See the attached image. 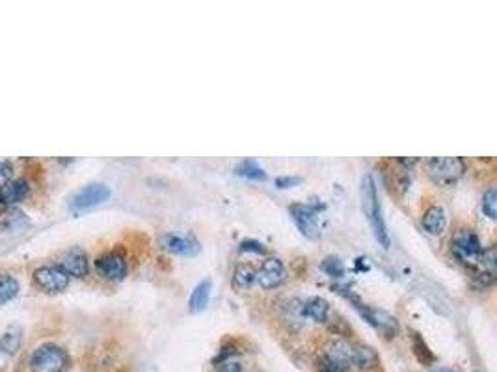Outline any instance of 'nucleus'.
I'll use <instances>...</instances> for the list:
<instances>
[{
	"label": "nucleus",
	"instance_id": "f257e3e1",
	"mask_svg": "<svg viewBox=\"0 0 497 372\" xmlns=\"http://www.w3.org/2000/svg\"><path fill=\"white\" fill-rule=\"evenodd\" d=\"M362 205H364V212L371 224L374 239L378 240V244H382V248L387 249L389 248V233H387L386 222H384L376 185H374V179L371 175H365L362 181Z\"/></svg>",
	"mask_w": 497,
	"mask_h": 372
},
{
	"label": "nucleus",
	"instance_id": "f03ea898",
	"mask_svg": "<svg viewBox=\"0 0 497 372\" xmlns=\"http://www.w3.org/2000/svg\"><path fill=\"white\" fill-rule=\"evenodd\" d=\"M483 242L478 239V234L471 229L456 231L453 239H451V252L466 267H477L478 261H481V255H483Z\"/></svg>",
	"mask_w": 497,
	"mask_h": 372
},
{
	"label": "nucleus",
	"instance_id": "7ed1b4c3",
	"mask_svg": "<svg viewBox=\"0 0 497 372\" xmlns=\"http://www.w3.org/2000/svg\"><path fill=\"white\" fill-rule=\"evenodd\" d=\"M468 166L466 160L460 157H447V158H431L426 162V173L431 177V181L438 186H451L464 175Z\"/></svg>",
	"mask_w": 497,
	"mask_h": 372
},
{
	"label": "nucleus",
	"instance_id": "20e7f679",
	"mask_svg": "<svg viewBox=\"0 0 497 372\" xmlns=\"http://www.w3.org/2000/svg\"><path fill=\"white\" fill-rule=\"evenodd\" d=\"M67 363H69V358H67L66 350L51 343L41 344L30 356L32 372H66Z\"/></svg>",
	"mask_w": 497,
	"mask_h": 372
},
{
	"label": "nucleus",
	"instance_id": "39448f33",
	"mask_svg": "<svg viewBox=\"0 0 497 372\" xmlns=\"http://www.w3.org/2000/svg\"><path fill=\"white\" fill-rule=\"evenodd\" d=\"M352 367V346L344 341H334L324 348L319 368L321 372H349Z\"/></svg>",
	"mask_w": 497,
	"mask_h": 372
},
{
	"label": "nucleus",
	"instance_id": "423d86ee",
	"mask_svg": "<svg viewBox=\"0 0 497 372\" xmlns=\"http://www.w3.org/2000/svg\"><path fill=\"white\" fill-rule=\"evenodd\" d=\"M111 196L112 192L108 186L103 185V182H91V185H86L84 188H81V190L71 197L69 207H71V210H86L91 209V207L105 203Z\"/></svg>",
	"mask_w": 497,
	"mask_h": 372
},
{
	"label": "nucleus",
	"instance_id": "0eeeda50",
	"mask_svg": "<svg viewBox=\"0 0 497 372\" xmlns=\"http://www.w3.org/2000/svg\"><path fill=\"white\" fill-rule=\"evenodd\" d=\"M289 215H291L292 222L297 224L300 233L307 239H317L321 234V225H319V210L311 205H291L289 207Z\"/></svg>",
	"mask_w": 497,
	"mask_h": 372
},
{
	"label": "nucleus",
	"instance_id": "6e6552de",
	"mask_svg": "<svg viewBox=\"0 0 497 372\" xmlns=\"http://www.w3.org/2000/svg\"><path fill=\"white\" fill-rule=\"evenodd\" d=\"M67 277H86L90 272V261L82 248H71L58 257L56 264Z\"/></svg>",
	"mask_w": 497,
	"mask_h": 372
},
{
	"label": "nucleus",
	"instance_id": "1a4fd4ad",
	"mask_svg": "<svg viewBox=\"0 0 497 372\" xmlns=\"http://www.w3.org/2000/svg\"><path fill=\"white\" fill-rule=\"evenodd\" d=\"M34 281L45 292H62L69 285V277L58 267H39L34 270Z\"/></svg>",
	"mask_w": 497,
	"mask_h": 372
},
{
	"label": "nucleus",
	"instance_id": "9d476101",
	"mask_svg": "<svg viewBox=\"0 0 497 372\" xmlns=\"http://www.w3.org/2000/svg\"><path fill=\"white\" fill-rule=\"evenodd\" d=\"M255 281H257L259 286L265 289V291H272V289L282 285V283L285 281V264L282 263V259H265L261 268H259L257 276H255Z\"/></svg>",
	"mask_w": 497,
	"mask_h": 372
},
{
	"label": "nucleus",
	"instance_id": "9b49d317",
	"mask_svg": "<svg viewBox=\"0 0 497 372\" xmlns=\"http://www.w3.org/2000/svg\"><path fill=\"white\" fill-rule=\"evenodd\" d=\"M352 301L356 304V309L362 313V316L367 320L369 324L373 326V328H376L378 331L386 334L387 337H395V334H397V329H399V324H397V320L393 319L391 315H387L386 311L374 309V307H369L365 306V304H359L356 298H352Z\"/></svg>",
	"mask_w": 497,
	"mask_h": 372
},
{
	"label": "nucleus",
	"instance_id": "f8f14e48",
	"mask_svg": "<svg viewBox=\"0 0 497 372\" xmlns=\"http://www.w3.org/2000/svg\"><path fill=\"white\" fill-rule=\"evenodd\" d=\"M96 270L101 277L111 281H121L127 276V261L121 253L108 252L96 261Z\"/></svg>",
	"mask_w": 497,
	"mask_h": 372
},
{
	"label": "nucleus",
	"instance_id": "ddd939ff",
	"mask_svg": "<svg viewBox=\"0 0 497 372\" xmlns=\"http://www.w3.org/2000/svg\"><path fill=\"white\" fill-rule=\"evenodd\" d=\"M158 244H160V248L164 252L179 255V257H194L200 252V244L190 239H185V237H179V234H163Z\"/></svg>",
	"mask_w": 497,
	"mask_h": 372
},
{
	"label": "nucleus",
	"instance_id": "4468645a",
	"mask_svg": "<svg viewBox=\"0 0 497 372\" xmlns=\"http://www.w3.org/2000/svg\"><path fill=\"white\" fill-rule=\"evenodd\" d=\"M30 192V185L26 179H11L6 185L0 186V207L8 209V207L17 205L19 201L26 197Z\"/></svg>",
	"mask_w": 497,
	"mask_h": 372
},
{
	"label": "nucleus",
	"instance_id": "2eb2a0df",
	"mask_svg": "<svg viewBox=\"0 0 497 372\" xmlns=\"http://www.w3.org/2000/svg\"><path fill=\"white\" fill-rule=\"evenodd\" d=\"M421 225L429 234H441L447 229V215L444 207L432 205L425 210V215L421 218Z\"/></svg>",
	"mask_w": 497,
	"mask_h": 372
},
{
	"label": "nucleus",
	"instance_id": "dca6fc26",
	"mask_svg": "<svg viewBox=\"0 0 497 372\" xmlns=\"http://www.w3.org/2000/svg\"><path fill=\"white\" fill-rule=\"evenodd\" d=\"M330 304L321 296H313V298L304 301V306H302V315L311 319L313 322H326L330 319Z\"/></svg>",
	"mask_w": 497,
	"mask_h": 372
},
{
	"label": "nucleus",
	"instance_id": "f3484780",
	"mask_svg": "<svg viewBox=\"0 0 497 372\" xmlns=\"http://www.w3.org/2000/svg\"><path fill=\"white\" fill-rule=\"evenodd\" d=\"M352 365H356L362 371H369V368L378 365V353L371 346L356 344V346H352Z\"/></svg>",
	"mask_w": 497,
	"mask_h": 372
},
{
	"label": "nucleus",
	"instance_id": "a211bd4d",
	"mask_svg": "<svg viewBox=\"0 0 497 372\" xmlns=\"http://www.w3.org/2000/svg\"><path fill=\"white\" fill-rule=\"evenodd\" d=\"M255 276H257V270H255L252 264L240 263L235 267L233 270V285L235 289L244 291V289H250V286L255 283Z\"/></svg>",
	"mask_w": 497,
	"mask_h": 372
},
{
	"label": "nucleus",
	"instance_id": "6ab92c4d",
	"mask_svg": "<svg viewBox=\"0 0 497 372\" xmlns=\"http://www.w3.org/2000/svg\"><path fill=\"white\" fill-rule=\"evenodd\" d=\"M209 298H210V281L205 279L201 281L200 285L192 291L190 294V311L192 313H198V311H203L207 306H209Z\"/></svg>",
	"mask_w": 497,
	"mask_h": 372
},
{
	"label": "nucleus",
	"instance_id": "aec40b11",
	"mask_svg": "<svg viewBox=\"0 0 497 372\" xmlns=\"http://www.w3.org/2000/svg\"><path fill=\"white\" fill-rule=\"evenodd\" d=\"M21 341H23V331H21L19 326H10L0 337V350L11 356V353L19 350Z\"/></svg>",
	"mask_w": 497,
	"mask_h": 372
},
{
	"label": "nucleus",
	"instance_id": "412c9836",
	"mask_svg": "<svg viewBox=\"0 0 497 372\" xmlns=\"http://www.w3.org/2000/svg\"><path fill=\"white\" fill-rule=\"evenodd\" d=\"M19 292V281L10 274H0V306L11 301Z\"/></svg>",
	"mask_w": 497,
	"mask_h": 372
},
{
	"label": "nucleus",
	"instance_id": "4be33fe9",
	"mask_svg": "<svg viewBox=\"0 0 497 372\" xmlns=\"http://www.w3.org/2000/svg\"><path fill=\"white\" fill-rule=\"evenodd\" d=\"M235 173L240 177H246V179H252V181H265L267 179V173L257 162L254 160H242V162L237 164L235 167Z\"/></svg>",
	"mask_w": 497,
	"mask_h": 372
},
{
	"label": "nucleus",
	"instance_id": "5701e85b",
	"mask_svg": "<svg viewBox=\"0 0 497 372\" xmlns=\"http://www.w3.org/2000/svg\"><path fill=\"white\" fill-rule=\"evenodd\" d=\"M481 209H483L484 215L490 219H496L497 215V192L496 188H488L483 194V200H481Z\"/></svg>",
	"mask_w": 497,
	"mask_h": 372
},
{
	"label": "nucleus",
	"instance_id": "b1692460",
	"mask_svg": "<svg viewBox=\"0 0 497 372\" xmlns=\"http://www.w3.org/2000/svg\"><path fill=\"white\" fill-rule=\"evenodd\" d=\"M411 341H414V352H416L417 359H419L421 363L434 361V353L429 350V346H426V343L423 341V337H421L419 334H416V331H414V335H411Z\"/></svg>",
	"mask_w": 497,
	"mask_h": 372
},
{
	"label": "nucleus",
	"instance_id": "393cba45",
	"mask_svg": "<svg viewBox=\"0 0 497 372\" xmlns=\"http://www.w3.org/2000/svg\"><path fill=\"white\" fill-rule=\"evenodd\" d=\"M322 270L332 277H341L344 274V264L339 257H326L322 261Z\"/></svg>",
	"mask_w": 497,
	"mask_h": 372
},
{
	"label": "nucleus",
	"instance_id": "a878e982",
	"mask_svg": "<svg viewBox=\"0 0 497 372\" xmlns=\"http://www.w3.org/2000/svg\"><path fill=\"white\" fill-rule=\"evenodd\" d=\"M240 252H254V253H265V246L257 240H242L240 242Z\"/></svg>",
	"mask_w": 497,
	"mask_h": 372
},
{
	"label": "nucleus",
	"instance_id": "bb28decb",
	"mask_svg": "<svg viewBox=\"0 0 497 372\" xmlns=\"http://www.w3.org/2000/svg\"><path fill=\"white\" fill-rule=\"evenodd\" d=\"M11 173H14L11 164L8 160H0V186L11 181Z\"/></svg>",
	"mask_w": 497,
	"mask_h": 372
},
{
	"label": "nucleus",
	"instance_id": "cd10ccee",
	"mask_svg": "<svg viewBox=\"0 0 497 372\" xmlns=\"http://www.w3.org/2000/svg\"><path fill=\"white\" fill-rule=\"evenodd\" d=\"M218 372H246L240 363L237 361H224L218 368Z\"/></svg>",
	"mask_w": 497,
	"mask_h": 372
},
{
	"label": "nucleus",
	"instance_id": "c85d7f7f",
	"mask_svg": "<svg viewBox=\"0 0 497 372\" xmlns=\"http://www.w3.org/2000/svg\"><path fill=\"white\" fill-rule=\"evenodd\" d=\"M300 182V177H277L276 185L280 188H291V186L298 185Z\"/></svg>",
	"mask_w": 497,
	"mask_h": 372
},
{
	"label": "nucleus",
	"instance_id": "c756f323",
	"mask_svg": "<svg viewBox=\"0 0 497 372\" xmlns=\"http://www.w3.org/2000/svg\"><path fill=\"white\" fill-rule=\"evenodd\" d=\"M431 372H454V371H453V368H444V367H441V368H434V371H431Z\"/></svg>",
	"mask_w": 497,
	"mask_h": 372
}]
</instances>
